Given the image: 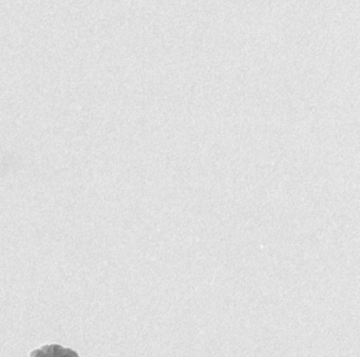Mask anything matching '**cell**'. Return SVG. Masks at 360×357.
<instances>
[{"instance_id":"cell-1","label":"cell","mask_w":360,"mask_h":357,"mask_svg":"<svg viewBox=\"0 0 360 357\" xmlns=\"http://www.w3.org/2000/svg\"><path fill=\"white\" fill-rule=\"evenodd\" d=\"M31 357H79L75 351L58 344L44 346L31 353Z\"/></svg>"}]
</instances>
